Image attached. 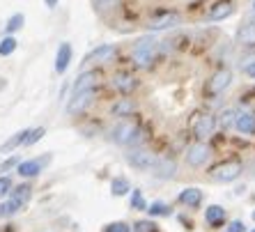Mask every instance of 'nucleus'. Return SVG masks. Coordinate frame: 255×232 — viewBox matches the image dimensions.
<instances>
[{
    "mask_svg": "<svg viewBox=\"0 0 255 232\" xmlns=\"http://www.w3.org/2000/svg\"><path fill=\"white\" fill-rule=\"evenodd\" d=\"M111 191H113V196H127V193L131 191L129 179L127 177H115L113 182H111Z\"/></svg>",
    "mask_w": 255,
    "mask_h": 232,
    "instance_id": "obj_23",
    "label": "nucleus"
},
{
    "mask_svg": "<svg viewBox=\"0 0 255 232\" xmlns=\"http://www.w3.org/2000/svg\"><path fill=\"white\" fill-rule=\"evenodd\" d=\"M205 221H207V226L212 228H219L226 223V209L221 207V205H212V207H207V212H205Z\"/></svg>",
    "mask_w": 255,
    "mask_h": 232,
    "instance_id": "obj_15",
    "label": "nucleus"
},
{
    "mask_svg": "<svg viewBox=\"0 0 255 232\" xmlns=\"http://www.w3.org/2000/svg\"><path fill=\"white\" fill-rule=\"evenodd\" d=\"M44 2H46V7H48V9H53V7L58 5V0H44Z\"/></svg>",
    "mask_w": 255,
    "mask_h": 232,
    "instance_id": "obj_37",
    "label": "nucleus"
},
{
    "mask_svg": "<svg viewBox=\"0 0 255 232\" xmlns=\"http://www.w3.org/2000/svg\"><path fill=\"white\" fill-rule=\"evenodd\" d=\"M16 163H18V159H16V156H12V159H7L5 163L0 166V170H9V168H12V166H16Z\"/></svg>",
    "mask_w": 255,
    "mask_h": 232,
    "instance_id": "obj_35",
    "label": "nucleus"
},
{
    "mask_svg": "<svg viewBox=\"0 0 255 232\" xmlns=\"http://www.w3.org/2000/svg\"><path fill=\"white\" fill-rule=\"evenodd\" d=\"M44 133H46V129H42V126H37V129L28 131V136H25V143H23V145H35V143H39V140L44 138Z\"/></svg>",
    "mask_w": 255,
    "mask_h": 232,
    "instance_id": "obj_27",
    "label": "nucleus"
},
{
    "mask_svg": "<svg viewBox=\"0 0 255 232\" xmlns=\"http://www.w3.org/2000/svg\"><path fill=\"white\" fill-rule=\"evenodd\" d=\"M131 207L133 209H147V203H145V198H142L140 191H133V196H131Z\"/></svg>",
    "mask_w": 255,
    "mask_h": 232,
    "instance_id": "obj_31",
    "label": "nucleus"
},
{
    "mask_svg": "<svg viewBox=\"0 0 255 232\" xmlns=\"http://www.w3.org/2000/svg\"><path fill=\"white\" fill-rule=\"evenodd\" d=\"M230 83H232V72L230 69H219V72L209 78L207 90L212 92V95H219V92H223Z\"/></svg>",
    "mask_w": 255,
    "mask_h": 232,
    "instance_id": "obj_10",
    "label": "nucleus"
},
{
    "mask_svg": "<svg viewBox=\"0 0 255 232\" xmlns=\"http://www.w3.org/2000/svg\"><path fill=\"white\" fill-rule=\"evenodd\" d=\"M175 170H177V166H175L170 159H156L154 168H152V173H154L156 177H161V179L172 177V175H175Z\"/></svg>",
    "mask_w": 255,
    "mask_h": 232,
    "instance_id": "obj_16",
    "label": "nucleus"
},
{
    "mask_svg": "<svg viewBox=\"0 0 255 232\" xmlns=\"http://www.w3.org/2000/svg\"><path fill=\"white\" fill-rule=\"evenodd\" d=\"M209 156H212V149H209L205 143L191 145L189 152H186V161H189V166H193V168L205 166V163L209 161Z\"/></svg>",
    "mask_w": 255,
    "mask_h": 232,
    "instance_id": "obj_8",
    "label": "nucleus"
},
{
    "mask_svg": "<svg viewBox=\"0 0 255 232\" xmlns=\"http://www.w3.org/2000/svg\"><path fill=\"white\" fill-rule=\"evenodd\" d=\"M111 136H113V140L118 145H133L142 138V131L133 119H120L118 124L113 126V133H111Z\"/></svg>",
    "mask_w": 255,
    "mask_h": 232,
    "instance_id": "obj_2",
    "label": "nucleus"
},
{
    "mask_svg": "<svg viewBox=\"0 0 255 232\" xmlns=\"http://www.w3.org/2000/svg\"><path fill=\"white\" fill-rule=\"evenodd\" d=\"M154 55H156V44L152 37H142L140 42L133 46V51H131V60L138 67H149L154 62Z\"/></svg>",
    "mask_w": 255,
    "mask_h": 232,
    "instance_id": "obj_3",
    "label": "nucleus"
},
{
    "mask_svg": "<svg viewBox=\"0 0 255 232\" xmlns=\"http://www.w3.org/2000/svg\"><path fill=\"white\" fill-rule=\"evenodd\" d=\"M149 216H170V207L166 203H152L147 205Z\"/></svg>",
    "mask_w": 255,
    "mask_h": 232,
    "instance_id": "obj_25",
    "label": "nucleus"
},
{
    "mask_svg": "<svg viewBox=\"0 0 255 232\" xmlns=\"http://www.w3.org/2000/svg\"><path fill=\"white\" fill-rule=\"evenodd\" d=\"M133 111H136V106H133V102H129V99H120V102L111 108V113H113L115 117H129Z\"/></svg>",
    "mask_w": 255,
    "mask_h": 232,
    "instance_id": "obj_22",
    "label": "nucleus"
},
{
    "mask_svg": "<svg viewBox=\"0 0 255 232\" xmlns=\"http://www.w3.org/2000/svg\"><path fill=\"white\" fill-rule=\"evenodd\" d=\"M235 126H237L242 133H246V136H253L255 133V117L251 113L237 115V117H235Z\"/></svg>",
    "mask_w": 255,
    "mask_h": 232,
    "instance_id": "obj_20",
    "label": "nucleus"
},
{
    "mask_svg": "<svg viewBox=\"0 0 255 232\" xmlns=\"http://www.w3.org/2000/svg\"><path fill=\"white\" fill-rule=\"evenodd\" d=\"M251 232H255V230H251Z\"/></svg>",
    "mask_w": 255,
    "mask_h": 232,
    "instance_id": "obj_40",
    "label": "nucleus"
},
{
    "mask_svg": "<svg viewBox=\"0 0 255 232\" xmlns=\"http://www.w3.org/2000/svg\"><path fill=\"white\" fill-rule=\"evenodd\" d=\"M133 232H159V228L152 221H138L136 226H133Z\"/></svg>",
    "mask_w": 255,
    "mask_h": 232,
    "instance_id": "obj_30",
    "label": "nucleus"
},
{
    "mask_svg": "<svg viewBox=\"0 0 255 232\" xmlns=\"http://www.w3.org/2000/svg\"><path fill=\"white\" fill-rule=\"evenodd\" d=\"M30 193H32V186H30V184L16 186V189L12 191L9 200H7L5 205H0V219H7V216H12V214H16V212H21V209L30 203Z\"/></svg>",
    "mask_w": 255,
    "mask_h": 232,
    "instance_id": "obj_1",
    "label": "nucleus"
},
{
    "mask_svg": "<svg viewBox=\"0 0 255 232\" xmlns=\"http://www.w3.org/2000/svg\"><path fill=\"white\" fill-rule=\"evenodd\" d=\"M104 232H131V226L125 223V221H115V223H108L104 228Z\"/></svg>",
    "mask_w": 255,
    "mask_h": 232,
    "instance_id": "obj_29",
    "label": "nucleus"
},
{
    "mask_svg": "<svg viewBox=\"0 0 255 232\" xmlns=\"http://www.w3.org/2000/svg\"><path fill=\"white\" fill-rule=\"evenodd\" d=\"M99 81V74L97 72H85L78 76V81L74 83V95H78V92H85V90H92V85Z\"/></svg>",
    "mask_w": 255,
    "mask_h": 232,
    "instance_id": "obj_17",
    "label": "nucleus"
},
{
    "mask_svg": "<svg viewBox=\"0 0 255 232\" xmlns=\"http://www.w3.org/2000/svg\"><path fill=\"white\" fill-rule=\"evenodd\" d=\"M246 74H249V76H253V78H255V62H253V65H251V67H249V69H246Z\"/></svg>",
    "mask_w": 255,
    "mask_h": 232,
    "instance_id": "obj_38",
    "label": "nucleus"
},
{
    "mask_svg": "<svg viewBox=\"0 0 255 232\" xmlns=\"http://www.w3.org/2000/svg\"><path fill=\"white\" fill-rule=\"evenodd\" d=\"M253 219H255V212H253Z\"/></svg>",
    "mask_w": 255,
    "mask_h": 232,
    "instance_id": "obj_39",
    "label": "nucleus"
},
{
    "mask_svg": "<svg viewBox=\"0 0 255 232\" xmlns=\"http://www.w3.org/2000/svg\"><path fill=\"white\" fill-rule=\"evenodd\" d=\"M115 46H111V44H101V46L92 48L88 55H85V65H104V62H111V60L115 58Z\"/></svg>",
    "mask_w": 255,
    "mask_h": 232,
    "instance_id": "obj_6",
    "label": "nucleus"
},
{
    "mask_svg": "<svg viewBox=\"0 0 255 232\" xmlns=\"http://www.w3.org/2000/svg\"><path fill=\"white\" fill-rule=\"evenodd\" d=\"M14 51H16V39L14 37H5L0 42V55H12Z\"/></svg>",
    "mask_w": 255,
    "mask_h": 232,
    "instance_id": "obj_26",
    "label": "nucleus"
},
{
    "mask_svg": "<svg viewBox=\"0 0 255 232\" xmlns=\"http://www.w3.org/2000/svg\"><path fill=\"white\" fill-rule=\"evenodd\" d=\"M23 21H25L23 14H14V16L7 21V25H5L7 32H16V30H21V28H23Z\"/></svg>",
    "mask_w": 255,
    "mask_h": 232,
    "instance_id": "obj_28",
    "label": "nucleus"
},
{
    "mask_svg": "<svg viewBox=\"0 0 255 232\" xmlns=\"http://www.w3.org/2000/svg\"><path fill=\"white\" fill-rule=\"evenodd\" d=\"M232 2L230 0H219V2H214L212 9H209L207 14V21H223V18H228L232 14Z\"/></svg>",
    "mask_w": 255,
    "mask_h": 232,
    "instance_id": "obj_14",
    "label": "nucleus"
},
{
    "mask_svg": "<svg viewBox=\"0 0 255 232\" xmlns=\"http://www.w3.org/2000/svg\"><path fill=\"white\" fill-rule=\"evenodd\" d=\"M246 228H244V223L242 221H232L230 223V232H244Z\"/></svg>",
    "mask_w": 255,
    "mask_h": 232,
    "instance_id": "obj_34",
    "label": "nucleus"
},
{
    "mask_svg": "<svg viewBox=\"0 0 255 232\" xmlns=\"http://www.w3.org/2000/svg\"><path fill=\"white\" fill-rule=\"evenodd\" d=\"M48 161H51V154L42 156V159H28V161H21L16 168V173L21 175V177H37V175L44 170V166H46Z\"/></svg>",
    "mask_w": 255,
    "mask_h": 232,
    "instance_id": "obj_7",
    "label": "nucleus"
},
{
    "mask_svg": "<svg viewBox=\"0 0 255 232\" xmlns=\"http://www.w3.org/2000/svg\"><path fill=\"white\" fill-rule=\"evenodd\" d=\"M235 117H237V115L232 113V111H226V113L221 115V124H223V126H230L232 122H235Z\"/></svg>",
    "mask_w": 255,
    "mask_h": 232,
    "instance_id": "obj_33",
    "label": "nucleus"
},
{
    "mask_svg": "<svg viewBox=\"0 0 255 232\" xmlns=\"http://www.w3.org/2000/svg\"><path fill=\"white\" fill-rule=\"evenodd\" d=\"M179 205H186V207H198L202 200V191L200 189H184L179 193Z\"/></svg>",
    "mask_w": 255,
    "mask_h": 232,
    "instance_id": "obj_19",
    "label": "nucleus"
},
{
    "mask_svg": "<svg viewBox=\"0 0 255 232\" xmlns=\"http://www.w3.org/2000/svg\"><path fill=\"white\" fill-rule=\"evenodd\" d=\"M9 191H12V179H9V177H0V198L7 196Z\"/></svg>",
    "mask_w": 255,
    "mask_h": 232,
    "instance_id": "obj_32",
    "label": "nucleus"
},
{
    "mask_svg": "<svg viewBox=\"0 0 255 232\" xmlns=\"http://www.w3.org/2000/svg\"><path fill=\"white\" fill-rule=\"evenodd\" d=\"M253 9H255V7H253Z\"/></svg>",
    "mask_w": 255,
    "mask_h": 232,
    "instance_id": "obj_41",
    "label": "nucleus"
},
{
    "mask_svg": "<svg viewBox=\"0 0 255 232\" xmlns=\"http://www.w3.org/2000/svg\"><path fill=\"white\" fill-rule=\"evenodd\" d=\"M237 42L244 44V46H251V44H255V23H253V21H251V23H244L242 28H239Z\"/></svg>",
    "mask_w": 255,
    "mask_h": 232,
    "instance_id": "obj_21",
    "label": "nucleus"
},
{
    "mask_svg": "<svg viewBox=\"0 0 255 232\" xmlns=\"http://www.w3.org/2000/svg\"><path fill=\"white\" fill-rule=\"evenodd\" d=\"M209 173H212L214 182H232L242 175V163L239 161H223L219 166H214Z\"/></svg>",
    "mask_w": 255,
    "mask_h": 232,
    "instance_id": "obj_4",
    "label": "nucleus"
},
{
    "mask_svg": "<svg viewBox=\"0 0 255 232\" xmlns=\"http://www.w3.org/2000/svg\"><path fill=\"white\" fill-rule=\"evenodd\" d=\"M127 161H129L131 168H136V170H152L156 163V156L147 149H133L127 154Z\"/></svg>",
    "mask_w": 255,
    "mask_h": 232,
    "instance_id": "obj_5",
    "label": "nucleus"
},
{
    "mask_svg": "<svg viewBox=\"0 0 255 232\" xmlns=\"http://www.w3.org/2000/svg\"><path fill=\"white\" fill-rule=\"evenodd\" d=\"M92 102H95V90H85V92H78V95H74V99L69 102L67 111H69L71 115H78V113H83L85 108L92 106Z\"/></svg>",
    "mask_w": 255,
    "mask_h": 232,
    "instance_id": "obj_9",
    "label": "nucleus"
},
{
    "mask_svg": "<svg viewBox=\"0 0 255 232\" xmlns=\"http://www.w3.org/2000/svg\"><path fill=\"white\" fill-rule=\"evenodd\" d=\"M69 62H71V44L62 42L58 46V53H55V72L65 74L67 67H69Z\"/></svg>",
    "mask_w": 255,
    "mask_h": 232,
    "instance_id": "obj_13",
    "label": "nucleus"
},
{
    "mask_svg": "<svg viewBox=\"0 0 255 232\" xmlns=\"http://www.w3.org/2000/svg\"><path fill=\"white\" fill-rule=\"evenodd\" d=\"M253 62H255V55H249V58H244V62H242V69H244V72H246V69H249V67L253 65Z\"/></svg>",
    "mask_w": 255,
    "mask_h": 232,
    "instance_id": "obj_36",
    "label": "nucleus"
},
{
    "mask_svg": "<svg viewBox=\"0 0 255 232\" xmlns=\"http://www.w3.org/2000/svg\"><path fill=\"white\" fill-rule=\"evenodd\" d=\"M179 23V14L177 12H163L159 14V16H154L152 21H149V28L152 30H168L172 28V25Z\"/></svg>",
    "mask_w": 255,
    "mask_h": 232,
    "instance_id": "obj_12",
    "label": "nucleus"
},
{
    "mask_svg": "<svg viewBox=\"0 0 255 232\" xmlns=\"http://www.w3.org/2000/svg\"><path fill=\"white\" fill-rule=\"evenodd\" d=\"M214 129H216V117L214 115H202V117L196 119V124H193V133L198 138H202V140L212 136Z\"/></svg>",
    "mask_w": 255,
    "mask_h": 232,
    "instance_id": "obj_11",
    "label": "nucleus"
},
{
    "mask_svg": "<svg viewBox=\"0 0 255 232\" xmlns=\"http://www.w3.org/2000/svg\"><path fill=\"white\" fill-rule=\"evenodd\" d=\"M113 85L122 92V95H129V92H133L136 90V78L133 76H129V74H115V78H113Z\"/></svg>",
    "mask_w": 255,
    "mask_h": 232,
    "instance_id": "obj_18",
    "label": "nucleus"
},
{
    "mask_svg": "<svg viewBox=\"0 0 255 232\" xmlns=\"http://www.w3.org/2000/svg\"><path fill=\"white\" fill-rule=\"evenodd\" d=\"M25 136H28V131H18L14 138H9L5 145H2V152H9V149L18 147V145H23L25 143Z\"/></svg>",
    "mask_w": 255,
    "mask_h": 232,
    "instance_id": "obj_24",
    "label": "nucleus"
}]
</instances>
